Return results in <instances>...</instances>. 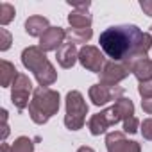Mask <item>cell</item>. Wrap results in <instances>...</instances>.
Returning <instances> with one entry per match:
<instances>
[{"instance_id":"cell-15","label":"cell","mask_w":152,"mask_h":152,"mask_svg":"<svg viewBox=\"0 0 152 152\" xmlns=\"http://www.w3.org/2000/svg\"><path fill=\"white\" fill-rule=\"evenodd\" d=\"M68 23L72 29H90L91 15L88 13V9H75L68 15Z\"/></svg>"},{"instance_id":"cell-27","label":"cell","mask_w":152,"mask_h":152,"mask_svg":"<svg viewBox=\"0 0 152 152\" xmlns=\"http://www.w3.org/2000/svg\"><path fill=\"white\" fill-rule=\"evenodd\" d=\"M77 152H95V150H93L91 147H86V145H84V147H81V148H79Z\"/></svg>"},{"instance_id":"cell-25","label":"cell","mask_w":152,"mask_h":152,"mask_svg":"<svg viewBox=\"0 0 152 152\" xmlns=\"http://www.w3.org/2000/svg\"><path fill=\"white\" fill-rule=\"evenodd\" d=\"M140 7L143 9V13L147 16H152V0H141L140 2Z\"/></svg>"},{"instance_id":"cell-24","label":"cell","mask_w":152,"mask_h":152,"mask_svg":"<svg viewBox=\"0 0 152 152\" xmlns=\"http://www.w3.org/2000/svg\"><path fill=\"white\" fill-rule=\"evenodd\" d=\"M9 134V127H7V111L2 109V140H6Z\"/></svg>"},{"instance_id":"cell-8","label":"cell","mask_w":152,"mask_h":152,"mask_svg":"<svg viewBox=\"0 0 152 152\" xmlns=\"http://www.w3.org/2000/svg\"><path fill=\"white\" fill-rule=\"evenodd\" d=\"M88 95H90V100H91L95 106H104V104H107V102H111V100L116 102L118 99H122L124 88H122V86H109V84L99 83V84H95V86L90 88Z\"/></svg>"},{"instance_id":"cell-7","label":"cell","mask_w":152,"mask_h":152,"mask_svg":"<svg viewBox=\"0 0 152 152\" xmlns=\"http://www.w3.org/2000/svg\"><path fill=\"white\" fill-rule=\"evenodd\" d=\"M31 93H34L32 91V81L27 77V75L20 73L18 79L11 86V100H13V104L16 106L18 111H23L31 104L29 102V95Z\"/></svg>"},{"instance_id":"cell-17","label":"cell","mask_w":152,"mask_h":152,"mask_svg":"<svg viewBox=\"0 0 152 152\" xmlns=\"http://www.w3.org/2000/svg\"><path fill=\"white\" fill-rule=\"evenodd\" d=\"M91 36H93V31H91V27L90 29H68L66 31V39H68V43H86V41H90L91 39Z\"/></svg>"},{"instance_id":"cell-10","label":"cell","mask_w":152,"mask_h":152,"mask_svg":"<svg viewBox=\"0 0 152 152\" xmlns=\"http://www.w3.org/2000/svg\"><path fill=\"white\" fill-rule=\"evenodd\" d=\"M106 147H107V152H141L140 143L132 141V140H127L125 134L120 132V131L107 132Z\"/></svg>"},{"instance_id":"cell-16","label":"cell","mask_w":152,"mask_h":152,"mask_svg":"<svg viewBox=\"0 0 152 152\" xmlns=\"http://www.w3.org/2000/svg\"><path fill=\"white\" fill-rule=\"evenodd\" d=\"M18 75L20 73H18V70L15 68L13 63H9L6 59L0 61V84H2L4 88L13 86V83L18 79Z\"/></svg>"},{"instance_id":"cell-28","label":"cell","mask_w":152,"mask_h":152,"mask_svg":"<svg viewBox=\"0 0 152 152\" xmlns=\"http://www.w3.org/2000/svg\"><path fill=\"white\" fill-rule=\"evenodd\" d=\"M2 152H11V147L7 143H2Z\"/></svg>"},{"instance_id":"cell-20","label":"cell","mask_w":152,"mask_h":152,"mask_svg":"<svg viewBox=\"0 0 152 152\" xmlns=\"http://www.w3.org/2000/svg\"><path fill=\"white\" fill-rule=\"evenodd\" d=\"M138 127H140V120L136 116H129L124 120V131L129 132V134H134L138 132Z\"/></svg>"},{"instance_id":"cell-22","label":"cell","mask_w":152,"mask_h":152,"mask_svg":"<svg viewBox=\"0 0 152 152\" xmlns=\"http://www.w3.org/2000/svg\"><path fill=\"white\" fill-rule=\"evenodd\" d=\"M138 93H140L143 99H152V81H148V83H140Z\"/></svg>"},{"instance_id":"cell-1","label":"cell","mask_w":152,"mask_h":152,"mask_svg":"<svg viewBox=\"0 0 152 152\" xmlns=\"http://www.w3.org/2000/svg\"><path fill=\"white\" fill-rule=\"evenodd\" d=\"M100 48L107 57L118 63H134L147 57L152 47V36L141 32L136 25H113L100 34Z\"/></svg>"},{"instance_id":"cell-23","label":"cell","mask_w":152,"mask_h":152,"mask_svg":"<svg viewBox=\"0 0 152 152\" xmlns=\"http://www.w3.org/2000/svg\"><path fill=\"white\" fill-rule=\"evenodd\" d=\"M141 134L145 140H152V118H147L141 122Z\"/></svg>"},{"instance_id":"cell-18","label":"cell","mask_w":152,"mask_h":152,"mask_svg":"<svg viewBox=\"0 0 152 152\" xmlns=\"http://www.w3.org/2000/svg\"><path fill=\"white\" fill-rule=\"evenodd\" d=\"M11 152H34V143L27 136H20L11 145Z\"/></svg>"},{"instance_id":"cell-11","label":"cell","mask_w":152,"mask_h":152,"mask_svg":"<svg viewBox=\"0 0 152 152\" xmlns=\"http://www.w3.org/2000/svg\"><path fill=\"white\" fill-rule=\"evenodd\" d=\"M66 38V31L63 27H50L41 38H39V48L43 52H50V50H59L61 45L64 43Z\"/></svg>"},{"instance_id":"cell-19","label":"cell","mask_w":152,"mask_h":152,"mask_svg":"<svg viewBox=\"0 0 152 152\" xmlns=\"http://www.w3.org/2000/svg\"><path fill=\"white\" fill-rule=\"evenodd\" d=\"M16 11H15V6L7 4V2H2L0 4V23L2 25H7L13 18H15Z\"/></svg>"},{"instance_id":"cell-5","label":"cell","mask_w":152,"mask_h":152,"mask_svg":"<svg viewBox=\"0 0 152 152\" xmlns=\"http://www.w3.org/2000/svg\"><path fill=\"white\" fill-rule=\"evenodd\" d=\"M86 115H88V104H86L84 97L81 95V91H77V90L68 91L64 125L70 131H79L86 122Z\"/></svg>"},{"instance_id":"cell-9","label":"cell","mask_w":152,"mask_h":152,"mask_svg":"<svg viewBox=\"0 0 152 152\" xmlns=\"http://www.w3.org/2000/svg\"><path fill=\"white\" fill-rule=\"evenodd\" d=\"M79 63H81L86 70H90V72H93V73H100L102 68L106 66L104 54H102L97 47H93V45H84V47L79 50Z\"/></svg>"},{"instance_id":"cell-13","label":"cell","mask_w":152,"mask_h":152,"mask_svg":"<svg viewBox=\"0 0 152 152\" xmlns=\"http://www.w3.org/2000/svg\"><path fill=\"white\" fill-rule=\"evenodd\" d=\"M48 29H50V25H48V20L45 16L34 15V16H29L25 22V32L29 36H39L41 38Z\"/></svg>"},{"instance_id":"cell-3","label":"cell","mask_w":152,"mask_h":152,"mask_svg":"<svg viewBox=\"0 0 152 152\" xmlns=\"http://www.w3.org/2000/svg\"><path fill=\"white\" fill-rule=\"evenodd\" d=\"M22 63L27 70H31L34 73V77L41 88H48L50 84L56 83L57 72L39 47H27L22 52Z\"/></svg>"},{"instance_id":"cell-29","label":"cell","mask_w":152,"mask_h":152,"mask_svg":"<svg viewBox=\"0 0 152 152\" xmlns=\"http://www.w3.org/2000/svg\"><path fill=\"white\" fill-rule=\"evenodd\" d=\"M150 29H152V25H150Z\"/></svg>"},{"instance_id":"cell-12","label":"cell","mask_w":152,"mask_h":152,"mask_svg":"<svg viewBox=\"0 0 152 152\" xmlns=\"http://www.w3.org/2000/svg\"><path fill=\"white\" fill-rule=\"evenodd\" d=\"M56 57L63 68H72L75 61H79V50L73 43H63L61 48L56 52Z\"/></svg>"},{"instance_id":"cell-6","label":"cell","mask_w":152,"mask_h":152,"mask_svg":"<svg viewBox=\"0 0 152 152\" xmlns=\"http://www.w3.org/2000/svg\"><path fill=\"white\" fill-rule=\"evenodd\" d=\"M129 73H132V63L109 61L100 72V83L109 84V86H118V83L124 81Z\"/></svg>"},{"instance_id":"cell-21","label":"cell","mask_w":152,"mask_h":152,"mask_svg":"<svg viewBox=\"0 0 152 152\" xmlns=\"http://www.w3.org/2000/svg\"><path fill=\"white\" fill-rule=\"evenodd\" d=\"M11 47V34L7 29H0V50H7Z\"/></svg>"},{"instance_id":"cell-4","label":"cell","mask_w":152,"mask_h":152,"mask_svg":"<svg viewBox=\"0 0 152 152\" xmlns=\"http://www.w3.org/2000/svg\"><path fill=\"white\" fill-rule=\"evenodd\" d=\"M59 93L50 88H36L29 104V115L34 124H47L59 111Z\"/></svg>"},{"instance_id":"cell-26","label":"cell","mask_w":152,"mask_h":152,"mask_svg":"<svg viewBox=\"0 0 152 152\" xmlns=\"http://www.w3.org/2000/svg\"><path fill=\"white\" fill-rule=\"evenodd\" d=\"M141 107H143L145 113L152 115V99H143V100H141Z\"/></svg>"},{"instance_id":"cell-14","label":"cell","mask_w":152,"mask_h":152,"mask_svg":"<svg viewBox=\"0 0 152 152\" xmlns=\"http://www.w3.org/2000/svg\"><path fill=\"white\" fill-rule=\"evenodd\" d=\"M132 73L140 83H148L152 81V61L148 57L136 59L132 63Z\"/></svg>"},{"instance_id":"cell-2","label":"cell","mask_w":152,"mask_h":152,"mask_svg":"<svg viewBox=\"0 0 152 152\" xmlns=\"http://www.w3.org/2000/svg\"><path fill=\"white\" fill-rule=\"evenodd\" d=\"M134 116V104L131 99H118L111 107L93 115L88 122V129L93 136H100L104 134L111 125H116L118 122H124L125 118Z\"/></svg>"}]
</instances>
